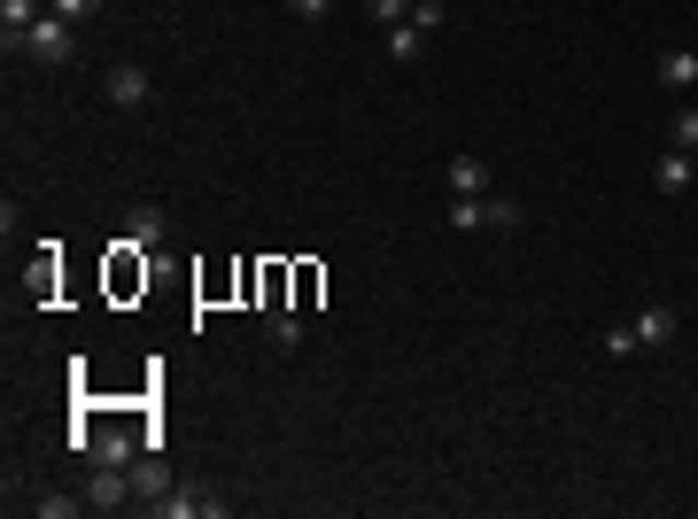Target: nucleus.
I'll list each match as a JSON object with an SVG mask.
<instances>
[{"label":"nucleus","mask_w":698,"mask_h":519,"mask_svg":"<svg viewBox=\"0 0 698 519\" xmlns=\"http://www.w3.org/2000/svg\"><path fill=\"white\" fill-rule=\"evenodd\" d=\"M520 217L528 210H520L512 194H451V225L458 233H512Z\"/></svg>","instance_id":"f257e3e1"},{"label":"nucleus","mask_w":698,"mask_h":519,"mask_svg":"<svg viewBox=\"0 0 698 519\" xmlns=\"http://www.w3.org/2000/svg\"><path fill=\"white\" fill-rule=\"evenodd\" d=\"M70 32H78V24L47 9V16H39V24L24 32V55H32V62H62V55H70Z\"/></svg>","instance_id":"f03ea898"},{"label":"nucleus","mask_w":698,"mask_h":519,"mask_svg":"<svg viewBox=\"0 0 698 519\" xmlns=\"http://www.w3.org/2000/svg\"><path fill=\"white\" fill-rule=\"evenodd\" d=\"M163 233H171V210L163 202H132L125 210V240L132 248H163Z\"/></svg>","instance_id":"7ed1b4c3"},{"label":"nucleus","mask_w":698,"mask_h":519,"mask_svg":"<svg viewBox=\"0 0 698 519\" xmlns=\"http://www.w3.org/2000/svg\"><path fill=\"white\" fill-rule=\"evenodd\" d=\"M85 504H94V511H117V504H132V465H102L94 481H85Z\"/></svg>","instance_id":"20e7f679"},{"label":"nucleus","mask_w":698,"mask_h":519,"mask_svg":"<svg viewBox=\"0 0 698 519\" xmlns=\"http://www.w3.org/2000/svg\"><path fill=\"white\" fill-rule=\"evenodd\" d=\"M148 94H155V78H148L140 62H117V70H109V102H117V109H140Z\"/></svg>","instance_id":"39448f33"},{"label":"nucleus","mask_w":698,"mask_h":519,"mask_svg":"<svg viewBox=\"0 0 698 519\" xmlns=\"http://www.w3.org/2000/svg\"><path fill=\"white\" fill-rule=\"evenodd\" d=\"M690 179H698V155H683V148H667V155L652 163V187H660V194H690Z\"/></svg>","instance_id":"423d86ee"},{"label":"nucleus","mask_w":698,"mask_h":519,"mask_svg":"<svg viewBox=\"0 0 698 519\" xmlns=\"http://www.w3.org/2000/svg\"><path fill=\"white\" fill-rule=\"evenodd\" d=\"M155 511H163V519H218L225 504H218V496H195V488H163Z\"/></svg>","instance_id":"0eeeda50"},{"label":"nucleus","mask_w":698,"mask_h":519,"mask_svg":"<svg viewBox=\"0 0 698 519\" xmlns=\"http://www.w3.org/2000/svg\"><path fill=\"white\" fill-rule=\"evenodd\" d=\"M675 326H683V318H675L667 303H652V310H637V350H667V341H675Z\"/></svg>","instance_id":"6e6552de"},{"label":"nucleus","mask_w":698,"mask_h":519,"mask_svg":"<svg viewBox=\"0 0 698 519\" xmlns=\"http://www.w3.org/2000/svg\"><path fill=\"white\" fill-rule=\"evenodd\" d=\"M39 16H47V9H39V0H0V39H9V55L24 47V32H32Z\"/></svg>","instance_id":"1a4fd4ad"},{"label":"nucleus","mask_w":698,"mask_h":519,"mask_svg":"<svg viewBox=\"0 0 698 519\" xmlns=\"http://www.w3.org/2000/svg\"><path fill=\"white\" fill-rule=\"evenodd\" d=\"M660 85L690 94V85H698V55H690V47H667V55H660Z\"/></svg>","instance_id":"9d476101"},{"label":"nucleus","mask_w":698,"mask_h":519,"mask_svg":"<svg viewBox=\"0 0 698 519\" xmlns=\"http://www.w3.org/2000/svg\"><path fill=\"white\" fill-rule=\"evenodd\" d=\"M163 488H171V473H163V458H155V450H140V458H132V496H148V504H155Z\"/></svg>","instance_id":"9b49d317"},{"label":"nucleus","mask_w":698,"mask_h":519,"mask_svg":"<svg viewBox=\"0 0 698 519\" xmlns=\"http://www.w3.org/2000/svg\"><path fill=\"white\" fill-rule=\"evenodd\" d=\"M451 194H489V163L481 155H451Z\"/></svg>","instance_id":"f8f14e48"},{"label":"nucleus","mask_w":698,"mask_h":519,"mask_svg":"<svg viewBox=\"0 0 698 519\" xmlns=\"http://www.w3.org/2000/svg\"><path fill=\"white\" fill-rule=\"evenodd\" d=\"M419 47H427V32H419L411 16H404V24H388V55H396V62H419Z\"/></svg>","instance_id":"ddd939ff"},{"label":"nucleus","mask_w":698,"mask_h":519,"mask_svg":"<svg viewBox=\"0 0 698 519\" xmlns=\"http://www.w3.org/2000/svg\"><path fill=\"white\" fill-rule=\"evenodd\" d=\"M265 326H272L280 350H295V341H303V326H295V310H288V303H280V310H265Z\"/></svg>","instance_id":"4468645a"},{"label":"nucleus","mask_w":698,"mask_h":519,"mask_svg":"<svg viewBox=\"0 0 698 519\" xmlns=\"http://www.w3.org/2000/svg\"><path fill=\"white\" fill-rule=\"evenodd\" d=\"M667 132H675V148H683V155H698V109H675V125H667Z\"/></svg>","instance_id":"2eb2a0df"},{"label":"nucleus","mask_w":698,"mask_h":519,"mask_svg":"<svg viewBox=\"0 0 698 519\" xmlns=\"http://www.w3.org/2000/svg\"><path fill=\"white\" fill-rule=\"evenodd\" d=\"M365 16L388 32V24H404V16H411V0H365Z\"/></svg>","instance_id":"dca6fc26"},{"label":"nucleus","mask_w":698,"mask_h":519,"mask_svg":"<svg viewBox=\"0 0 698 519\" xmlns=\"http://www.w3.org/2000/svg\"><path fill=\"white\" fill-rule=\"evenodd\" d=\"M47 9L70 16V24H94V16H102V0H47Z\"/></svg>","instance_id":"f3484780"},{"label":"nucleus","mask_w":698,"mask_h":519,"mask_svg":"<svg viewBox=\"0 0 698 519\" xmlns=\"http://www.w3.org/2000/svg\"><path fill=\"white\" fill-rule=\"evenodd\" d=\"M411 24L419 32H443V0H411Z\"/></svg>","instance_id":"a211bd4d"},{"label":"nucleus","mask_w":698,"mask_h":519,"mask_svg":"<svg viewBox=\"0 0 698 519\" xmlns=\"http://www.w3.org/2000/svg\"><path fill=\"white\" fill-rule=\"evenodd\" d=\"M605 357H637V326H614V333H605Z\"/></svg>","instance_id":"6ab92c4d"},{"label":"nucleus","mask_w":698,"mask_h":519,"mask_svg":"<svg viewBox=\"0 0 698 519\" xmlns=\"http://www.w3.org/2000/svg\"><path fill=\"white\" fill-rule=\"evenodd\" d=\"M288 9H295V16H303V24H318V16H326V9H334V0H288Z\"/></svg>","instance_id":"aec40b11"}]
</instances>
